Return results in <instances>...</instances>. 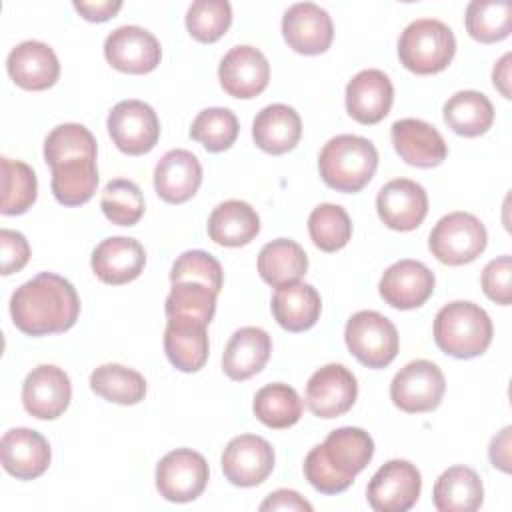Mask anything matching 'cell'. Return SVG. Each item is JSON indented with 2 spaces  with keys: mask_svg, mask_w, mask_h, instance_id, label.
Returning a JSON list of instances; mask_svg holds the SVG:
<instances>
[{
  "mask_svg": "<svg viewBox=\"0 0 512 512\" xmlns=\"http://www.w3.org/2000/svg\"><path fill=\"white\" fill-rule=\"evenodd\" d=\"M80 314L76 288L54 272H40L18 286L10 298L14 326L28 336L70 330Z\"/></svg>",
  "mask_w": 512,
  "mask_h": 512,
  "instance_id": "1",
  "label": "cell"
},
{
  "mask_svg": "<svg viewBox=\"0 0 512 512\" xmlns=\"http://www.w3.org/2000/svg\"><path fill=\"white\" fill-rule=\"evenodd\" d=\"M378 168L376 146L356 134H340L330 138L318 156L322 180L336 192H360Z\"/></svg>",
  "mask_w": 512,
  "mask_h": 512,
  "instance_id": "2",
  "label": "cell"
},
{
  "mask_svg": "<svg viewBox=\"0 0 512 512\" xmlns=\"http://www.w3.org/2000/svg\"><path fill=\"white\" fill-rule=\"evenodd\" d=\"M492 320L474 302L456 300L442 306L434 318L436 346L454 358H476L492 342Z\"/></svg>",
  "mask_w": 512,
  "mask_h": 512,
  "instance_id": "3",
  "label": "cell"
},
{
  "mask_svg": "<svg viewBox=\"0 0 512 512\" xmlns=\"http://www.w3.org/2000/svg\"><path fill=\"white\" fill-rule=\"evenodd\" d=\"M456 52V38L450 26L436 18L410 22L398 38V58L414 74H436L448 68Z\"/></svg>",
  "mask_w": 512,
  "mask_h": 512,
  "instance_id": "4",
  "label": "cell"
},
{
  "mask_svg": "<svg viewBox=\"0 0 512 512\" xmlns=\"http://www.w3.org/2000/svg\"><path fill=\"white\" fill-rule=\"evenodd\" d=\"M488 242L484 224L470 212L442 216L428 236L432 256L448 266H462L476 260Z\"/></svg>",
  "mask_w": 512,
  "mask_h": 512,
  "instance_id": "5",
  "label": "cell"
},
{
  "mask_svg": "<svg viewBox=\"0 0 512 512\" xmlns=\"http://www.w3.org/2000/svg\"><path fill=\"white\" fill-rule=\"evenodd\" d=\"M344 340L354 358L368 368H386L398 354L396 326L376 310H360L350 316Z\"/></svg>",
  "mask_w": 512,
  "mask_h": 512,
  "instance_id": "6",
  "label": "cell"
},
{
  "mask_svg": "<svg viewBox=\"0 0 512 512\" xmlns=\"http://www.w3.org/2000/svg\"><path fill=\"white\" fill-rule=\"evenodd\" d=\"M106 126L116 148L130 156L150 152L160 138V120L154 108L142 100L118 102L110 110Z\"/></svg>",
  "mask_w": 512,
  "mask_h": 512,
  "instance_id": "7",
  "label": "cell"
},
{
  "mask_svg": "<svg viewBox=\"0 0 512 512\" xmlns=\"http://www.w3.org/2000/svg\"><path fill=\"white\" fill-rule=\"evenodd\" d=\"M444 390V374L434 362L412 360L392 378L390 398L396 408L408 414H420L438 408Z\"/></svg>",
  "mask_w": 512,
  "mask_h": 512,
  "instance_id": "8",
  "label": "cell"
},
{
  "mask_svg": "<svg viewBox=\"0 0 512 512\" xmlns=\"http://www.w3.org/2000/svg\"><path fill=\"white\" fill-rule=\"evenodd\" d=\"M206 458L190 448L168 452L156 466V488L170 502H192L208 484Z\"/></svg>",
  "mask_w": 512,
  "mask_h": 512,
  "instance_id": "9",
  "label": "cell"
},
{
  "mask_svg": "<svg viewBox=\"0 0 512 512\" xmlns=\"http://www.w3.org/2000/svg\"><path fill=\"white\" fill-rule=\"evenodd\" d=\"M420 490L418 468L408 460H390L370 478L366 498L376 512H406L418 502Z\"/></svg>",
  "mask_w": 512,
  "mask_h": 512,
  "instance_id": "10",
  "label": "cell"
},
{
  "mask_svg": "<svg viewBox=\"0 0 512 512\" xmlns=\"http://www.w3.org/2000/svg\"><path fill=\"white\" fill-rule=\"evenodd\" d=\"M358 396L356 376L344 364H326L306 384V406L318 418L346 414Z\"/></svg>",
  "mask_w": 512,
  "mask_h": 512,
  "instance_id": "11",
  "label": "cell"
},
{
  "mask_svg": "<svg viewBox=\"0 0 512 512\" xmlns=\"http://www.w3.org/2000/svg\"><path fill=\"white\" fill-rule=\"evenodd\" d=\"M220 464L230 484L242 488L258 486L274 468V450L262 436L240 434L226 444Z\"/></svg>",
  "mask_w": 512,
  "mask_h": 512,
  "instance_id": "12",
  "label": "cell"
},
{
  "mask_svg": "<svg viewBox=\"0 0 512 512\" xmlns=\"http://www.w3.org/2000/svg\"><path fill=\"white\" fill-rule=\"evenodd\" d=\"M108 64L126 74H148L162 58L158 38L140 26H120L104 40Z\"/></svg>",
  "mask_w": 512,
  "mask_h": 512,
  "instance_id": "13",
  "label": "cell"
},
{
  "mask_svg": "<svg viewBox=\"0 0 512 512\" xmlns=\"http://www.w3.org/2000/svg\"><path fill=\"white\" fill-rule=\"evenodd\" d=\"M282 36L298 54H322L334 38L332 18L314 2L292 4L282 16Z\"/></svg>",
  "mask_w": 512,
  "mask_h": 512,
  "instance_id": "14",
  "label": "cell"
},
{
  "mask_svg": "<svg viewBox=\"0 0 512 512\" xmlns=\"http://www.w3.org/2000/svg\"><path fill=\"white\" fill-rule=\"evenodd\" d=\"M72 384L68 374L52 364L36 366L22 384L24 410L40 420H54L68 408Z\"/></svg>",
  "mask_w": 512,
  "mask_h": 512,
  "instance_id": "15",
  "label": "cell"
},
{
  "mask_svg": "<svg viewBox=\"0 0 512 512\" xmlns=\"http://www.w3.org/2000/svg\"><path fill=\"white\" fill-rule=\"evenodd\" d=\"M380 220L398 232L418 228L428 214L426 190L410 178H394L386 182L376 196Z\"/></svg>",
  "mask_w": 512,
  "mask_h": 512,
  "instance_id": "16",
  "label": "cell"
},
{
  "mask_svg": "<svg viewBox=\"0 0 512 512\" xmlns=\"http://www.w3.org/2000/svg\"><path fill=\"white\" fill-rule=\"evenodd\" d=\"M434 272L418 260H398L386 268L378 292L386 304L398 310L422 306L434 292Z\"/></svg>",
  "mask_w": 512,
  "mask_h": 512,
  "instance_id": "17",
  "label": "cell"
},
{
  "mask_svg": "<svg viewBox=\"0 0 512 512\" xmlns=\"http://www.w3.org/2000/svg\"><path fill=\"white\" fill-rule=\"evenodd\" d=\"M220 86L234 98H254L268 86L270 66L266 56L254 46L230 48L218 66Z\"/></svg>",
  "mask_w": 512,
  "mask_h": 512,
  "instance_id": "18",
  "label": "cell"
},
{
  "mask_svg": "<svg viewBox=\"0 0 512 512\" xmlns=\"http://www.w3.org/2000/svg\"><path fill=\"white\" fill-rule=\"evenodd\" d=\"M398 156L416 168H432L444 162L448 146L442 134L428 122L418 118H402L390 130Z\"/></svg>",
  "mask_w": 512,
  "mask_h": 512,
  "instance_id": "19",
  "label": "cell"
},
{
  "mask_svg": "<svg viewBox=\"0 0 512 512\" xmlns=\"http://www.w3.org/2000/svg\"><path fill=\"white\" fill-rule=\"evenodd\" d=\"M2 466L18 480H34L42 476L50 466L48 440L30 428H12L0 442Z\"/></svg>",
  "mask_w": 512,
  "mask_h": 512,
  "instance_id": "20",
  "label": "cell"
},
{
  "mask_svg": "<svg viewBox=\"0 0 512 512\" xmlns=\"http://www.w3.org/2000/svg\"><path fill=\"white\" fill-rule=\"evenodd\" d=\"M394 86L382 70L368 68L358 72L346 86V110L360 124L384 120L392 108Z\"/></svg>",
  "mask_w": 512,
  "mask_h": 512,
  "instance_id": "21",
  "label": "cell"
},
{
  "mask_svg": "<svg viewBox=\"0 0 512 512\" xmlns=\"http://www.w3.org/2000/svg\"><path fill=\"white\" fill-rule=\"evenodd\" d=\"M90 264L98 280L120 286L140 276L146 264V252L136 238L112 236L94 248Z\"/></svg>",
  "mask_w": 512,
  "mask_h": 512,
  "instance_id": "22",
  "label": "cell"
},
{
  "mask_svg": "<svg viewBox=\"0 0 512 512\" xmlns=\"http://www.w3.org/2000/svg\"><path fill=\"white\" fill-rule=\"evenodd\" d=\"M6 68L10 78L24 90H46L60 76L56 52L38 40H24L10 50Z\"/></svg>",
  "mask_w": 512,
  "mask_h": 512,
  "instance_id": "23",
  "label": "cell"
},
{
  "mask_svg": "<svg viewBox=\"0 0 512 512\" xmlns=\"http://www.w3.org/2000/svg\"><path fill=\"white\" fill-rule=\"evenodd\" d=\"M200 184L202 166L190 150H170L154 168V190L164 202L182 204L198 192Z\"/></svg>",
  "mask_w": 512,
  "mask_h": 512,
  "instance_id": "24",
  "label": "cell"
},
{
  "mask_svg": "<svg viewBox=\"0 0 512 512\" xmlns=\"http://www.w3.org/2000/svg\"><path fill=\"white\" fill-rule=\"evenodd\" d=\"M272 352V340L266 330L258 326H244L236 330L222 356V368L228 378L232 380H248L258 374Z\"/></svg>",
  "mask_w": 512,
  "mask_h": 512,
  "instance_id": "25",
  "label": "cell"
},
{
  "mask_svg": "<svg viewBox=\"0 0 512 512\" xmlns=\"http://www.w3.org/2000/svg\"><path fill=\"white\" fill-rule=\"evenodd\" d=\"M326 462L344 478L354 480L374 456L372 436L356 426L332 430L320 444Z\"/></svg>",
  "mask_w": 512,
  "mask_h": 512,
  "instance_id": "26",
  "label": "cell"
},
{
  "mask_svg": "<svg viewBox=\"0 0 512 512\" xmlns=\"http://www.w3.org/2000/svg\"><path fill=\"white\" fill-rule=\"evenodd\" d=\"M302 136V120L292 106L270 104L262 108L252 122V138L256 146L268 154L290 152Z\"/></svg>",
  "mask_w": 512,
  "mask_h": 512,
  "instance_id": "27",
  "label": "cell"
},
{
  "mask_svg": "<svg viewBox=\"0 0 512 512\" xmlns=\"http://www.w3.org/2000/svg\"><path fill=\"white\" fill-rule=\"evenodd\" d=\"M274 320L288 332H304L312 328L322 310L320 294L312 284L292 282L276 288L272 296Z\"/></svg>",
  "mask_w": 512,
  "mask_h": 512,
  "instance_id": "28",
  "label": "cell"
},
{
  "mask_svg": "<svg viewBox=\"0 0 512 512\" xmlns=\"http://www.w3.org/2000/svg\"><path fill=\"white\" fill-rule=\"evenodd\" d=\"M206 324L192 320H168L164 330V352L170 364L182 372H196L208 360Z\"/></svg>",
  "mask_w": 512,
  "mask_h": 512,
  "instance_id": "29",
  "label": "cell"
},
{
  "mask_svg": "<svg viewBox=\"0 0 512 512\" xmlns=\"http://www.w3.org/2000/svg\"><path fill=\"white\" fill-rule=\"evenodd\" d=\"M260 232V216L244 200L220 202L208 218V236L220 246H244Z\"/></svg>",
  "mask_w": 512,
  "mask_h": 512,
  "instance_id": "30",
  "label": "cell"
},
{
  "mask_svg": "<svg viewBox=\"0 0 512 512\" xmlns=\"http://www.w3.org/2000/svg\"><path fill=\"white\" fill-rule=\"evenodd\" d=\"M432 500L440 512H474L484 502L482 480L468 466H452L438 476Z\"/></svg>",
  "mask_w": 512,
  "mask_h": 512,
  "instance_id": "31",
  "label": "cell"
},
{
  "mask_svg": "<svg viewBox=\"0 0 512 512\" xmlns=\"http://www.w3.org/2000/svg\"><path fill=\"white\" fill-rule=\"evenodd\" d=\"M308 270L304 248L288 238H276L262 246L258 254V274L272 288L298 282Z\"/></svg>",
  "mask_w": 512,
  "mask_h": 512,
  "instance_id": "32",
  "label": "cell"
},
{
  "mask_svg": "<svg viewBox=\"0 0 512 512\" xmlns=\"http://www.w3.org/2000/svg\"><path fill=\"white\" fill-rule=\"evenodd\" d=\"M444 122L456 134L476 138L492 126L494 106L488 96L478 90H460L446 100Z\"/></svg>",
  "mask_w": 512,
  "mask_h": 512,
  "instance_id": "33",
  "label": "cell"
},
{
  "mask_svg": "<svg viewBox=\"0 0 512 512\" xmlns=\"http://www.w3.org/2000/svg\"><path fill=\"white\" fill-rule=\"evenodd\" d=\"M52 170V194L64 206L86 204L98 186V166L96 160L80 158L70 160Z\"/></svg>",
  "mask_w": 512,
  "mask_h": 512,
  "instance_id": "34",
  "label": "cell"
},
{
  "mask_svg": "<svg viewBox=\"0 0 512 512\" xmlns=\"http://www.w3.org/2000/svg\"><path fill=\"white\" fill-rule=\"evenodd\" d=\"M254 416L268 428L282 430L294 426L302 416V400L298 392L282 382L260 388L252 402Z\"/></svg>",
  "mask_w": 512,
  "mask_h": 512,
  "instance_id": "35",
  "label": "cell"
},
{
  "mask_svg": "<svg viewBox=\"0 0 512 512\" xmlns=\"http://www.w3.org/2000/svg\"><path fill=\"white\" fill-rule=\"evenodd\" d=\"M90 388L116 404H138L146 396V380L140 372L122 364H102L90 374Z\"/></svg>",
  "mask_w": 512,
  "mask_h": 512,
  "instance_id": "36",
  "label": "cell"
},
{
  "mask_svg": "<svg viewBox=\"0 0 512 512\" xmlns=\"http://www.w3.org/2000/svg\"><path fill=\"white\" fill-rule=\"evenodd\" d=\"M96 154L98 146L94 134L76 122L58 124L44 140V160L50 168L80 158L96 160Z\"/></svg>",
  "mask_w": 512,
  "mask_h": 512,
  "instance_id": "37",
  "label": "cell"
},
{
  "mask_svg": "<svg viewBox=\"0 0 512 512\" xmlns=\"http://www.w3.org/2000/svg\"><path fill=\"white\" fill-rule=\"evenodd\" d=\"M464 22L474 40L482 44L500 42L512 30V4L506 0H472Z\"/></svg>",
  "mask_w": 512,
  "mask_h": 512,
  "instance_id": "38",
  "label": "cell"
},
{
  "mask_svg": "<svg viewBox=\"0 0 512 512\" xmlns=\"http://www.w3.org/2000/svg\"><path fill=\"white\" fill-rule=\"evenodd\" d=\"M216 296L218 294L200 282H176L166 296V318L192 320L208 326L216 312Z\"/></svg>",
  "mask_w": 512,
  "mask_h": 512,
  "instance_id": "39",
  "label": "cell"
},
{
  "mask_svg": "<svg viewBox=\"0 0 512 512\" xmlns=\"http://www.w3.org/2000/svg\"><path fill=\"white\" fill-rule=\"evenodd\" d=\"M2 204L0 212L6 216L24 214L38 194V180L34 170L22 160L2 158Z\"/></svg>",
  "mask_w": 512,
  "mask_h": 512,
  "instance_id": "40",
  "label": "cell"
},
{
  "mask_svg": "<svg viewBox=\"0 0 512 512\" xmlns=\"http://www.w3.org/2000/svg\"><path fill=\"white\" fill-rule=\"evenodd\" d=\"M308 234L322 252H336L344 248L352 236L350 216L338 204H320L308 216Z\"/></svg>",
  "mask_w": 512,
  "mask_h": 512,
  "instance_id": "41",
  "label": "cell"
},
{
  "mask_svg": "<svg viewBox=\"0 0 512 512\" xmlns=\"http://www.w3.org/2000/svg\"><path fill=\"white\" fill-rule=\"evenodd\" d=\"M238 118L230 108L214 106L198 112L190 126V138L200 142L208 152L228 150L238 138Z\"/></svg>",
  "mask_w": 512,
  "mask_h": 512,
  "instance_id": "42",
  "label": "cell"
},
{
  "mask_svg": "<svg viewBox=\"0 0 512 512\" xmlns=\"http://www.w3.org/2000/svg\"><path fill=\"white\" fill-rule=\"evenodd\" d=\"M100 208L112 224L134 226L144 214V196L132 180L114 178L102 190Z\"/></svg>",
  "mask_w": 512,
  "mask_h": 512,
  "instance_id": "43",
  "label": "cell"
},
{
  "mask_svg": "<svg viewBox=\"0 0 512 512\" xmlns=\"http://www.w3.org/2000/svg\"><path fill=\"white\" fill-rule=\"evenodd\" d=\"M232 24L228 0H196L186 12V28L200 42H216Z\"/></svg>",
  "mask_w": 512,
  "mask_h": 512,
  "instance_id": "44",
  "label": "cell"
},
{
  "mask_svg": "<svg viewBox=\"0 0 512 512\" xmlns=\"http://www.w3.org/2000/svg\"><path fill=\"white\" fill-rule=\"evenodd\" d=\"M170 282H200L218 294L222 290L224 272L212 254L204 250H186L172 264Z\"/></svg>",
  "mask_w": 512,
  "mask_h": 512,
  "instance_id": "45",
  "label": "cell"
},
{
  "mask_svg": "<svg viewBox=\"0 0 512 512\" xmlns=\"http://www.w3.org/2000/svg\"><path fill=\"white\" fill-rule=\"evenodd\" d=\"M304 476L322 494H338L352 486L354 480L340 476L324 458L320 444L314 446L304 458Z\"/></svg>",
  "mask_w": 512,
  "mask_h": 512,
  "instance_id": "46",
  "label": "cell"
},
{
  "mask_svg": "<svg viewBox=\"0 0 512 512\" xmlns=\"http://www.w3.org/2000/svg\"><path fill=\"white\" fill-rule=\"evenodd\" d=\"M510 276H512V258L508 254L490 260L482 270V290H484V294L492 302L508 306L510 300H512Z\"/></svg>",
  "mask_w": 512,
  "mask_h": 512,
  "instance_id": "47",
  "label": "cell"
},
{
  "mask_svg": "<svg viewBox=\"0 0 512 512\" xmlns=\"http://www.w3.org/2000/svg\"><path fill=\"white\" fill-rule=\"evenodd\" d=\"M0 250H2V274L10 276L22 270L30 258V246L24 234L16 230H0Z\"/></svg>",
  "mask_w": 512,
  "mask_h": 512,
  "instance_id": "48",
  "label": "cell"
},
{
  "mask_svg": "<svg viewBox=\"0 0 512 512\" xmlns=\"http://www.w3.org/2000/svg\"><path fill=\"white\" fill-rule=\"evenodd\" d=\"M260 510H298V512H312V504L304 500L296 490L280 488L260 504Z\"/></svg>",
  "mask_w": 512,
  "mask_h": 512,
  "instance_id": "49",
  "label": "cell"
},
{
  "mask_svg": "<svg viewBox=\"0 0 512 512\" xmlns=\"http://www.w3.org/2000/svg\"><path fill=\"white\" fill-rule=\"evenodd\" d=\"M74 8L90 22H106L122 8V2L120 0H98V2L74 0Z\"/></svg>",
  "mask_w": 512,
  "mask_h": 512,
  "instance_id": "50",
  "label": "cell"
},
{
  "mask_svg": "<svg viewBox=\"0 0 512 512\" xmlns=\"http://www.w3.org/2000/svg\"><path fill=\"white\" fill-rule=\"evenodd\" d=\"M510 432H512V428L506 426L498 436L492 438L490 448H488L492 466L502 472H510Z\"/></svg>",
  "mask_w": 512,
  "mask_h": 512,
  "instance_id": "51",
  "label": "cell"
},
{
  "mask_svg": "<svg viewBox=\"0 0 512 512\" xmlns=\"http://www.w3.org/2000/svg\"><path fill=\"white\" fill-rule=\"evenodd\" d=\"M510 60H512V54L506 52L494 66L492 70V82L494 86L500 90V94L504 98H510Z\"/></svg>",
  "mask_w": 512,
  "mask_h": 512,
  "instance_id": "52",
  "label": "cell"
}]
</instances>
